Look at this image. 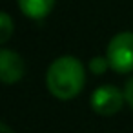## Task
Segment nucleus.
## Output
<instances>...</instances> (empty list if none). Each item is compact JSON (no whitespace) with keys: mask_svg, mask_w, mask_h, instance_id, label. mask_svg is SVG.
Segmentation results:
<instances>
[{"mask_svg":"<svg viewBox=\"0 0 133 133\" xmlns=\"http://www.w3.org/2000/svg\"><path fill=\"white\" fill-rule=\"evenodd\" d=\"M86 84V68L73 55L55 58L46 71L48 91L58 100L75 98Z\"/></svg>","mask_w":133,"mask_h":133,"instance_id":"f257e3e1","label":"nucleus"},{"mask_svg":"<svg viewBox=\"0 0 133 133\" xmlns=\"http://www.w3.org/2000/svg\"><path fill=\"white\" fill-rule=\"evenodd\" d=\"M106 58L109 68L115 73H131L133 71V31H120L117 33L108 48Z\"/></svg>","mask_w":133,"mask_h":133,"instance_id":"f03ea898","label":"nucleus"},{"mask_svg":"<svg viewBox=\"0 0 133 133\" xmlns=\"http://www.w3.org/2000/svg\"><path fill=\"white\" fill-rule=\"evenodd\" d=\"M89 104L95 113L102 117H111L122 109V106L126 104V97H124V91H120L118 88L111 84H104L91 93Z\"/></svg>","mask_w":133,"mask_h":133,"instance_id":"7ed1b4c3","label":"nucleus"},{"mask_svg":"<svg viewBox=\"0 0 133 133\" xmlns=\"http://www.w3.org/2000/svg\"><path fill=\"white\" fill-rule=\"evenodd\" d=\"M26 73V64L22 57L8 48L0 49V78L4 84H15L18 82Z\"/></svg>","mask_w":133,"mask_h":133,"instance_id":"20e7f679","label":"nucleus"},{"mask_svg":"<svg viewBox=\"0 0 133 133\" xmlns=\"http://www.w3.org/2000/svg\"><path fill=\"white\" fill-rule=\"evenodd\" d=\"M57 0H18V8L24 17L31 20H44L55 8Z\"/></svg>","mask_w":133,"mask_h":133,"instance_id":"39448f33","label":"nucleus"},{"mask_svg":"<svg viewBox=\"0 0 133 133\" xmlns=\"http://www.w3.org/2000/svg\"><path fill=\"white\" fill-rule=\"evenodd\" d=\"M13 31H15V28H13V20H11L9 13L2 11L0 13V44H6L11 38Z\"/></svg>","mask_w":133,"mask_h":133,"instance_id":"423d86ee","label":"nucleus"},{"mask_svg":"<svg viewBox=\"0 0 133 133\" xmlns=\"http://www.w3.org/2000/svg\"><path fill=\"white\" fill-rule=\"evenodd\" d=\"M88 68H89V71H91L93 75H102V73H106L108 69H111V68H109V62H108V58H106V55H104V57H102V55L93 57V58L89 60Z\"/></svg>","mask_w":133,"mask_h":133,"instance_id":"0eeeda50","label":"nucleus"},{"mask_svg":"<svg viewBox=\"0 0 133 133\" xmlns=\"http://www.w3.org/2000/svg\"><path fill=\"white\" fill-rule=\"evenodd\" d=\"M124 97H126V104L133 109V75L124 86Z\"/></svg>","mask_w":133,"mask_h":133,"instance_id":"6e6552de","label":"nucleus"},{"mask_svg":"<svg viewBox=\"0 0 133 133\" xmlns=\"http://www.w3.org/2000/svg\"><path fill=\"white\" fill-rule=\"evenodd\" d=\"M0 133H15V131H13L6 122H2V124H0Z\"/></svg>","mask_w":133,"mask_h":133,"instance_id":"1a4fd4ad","label":"nucleus"}]
</instances>
